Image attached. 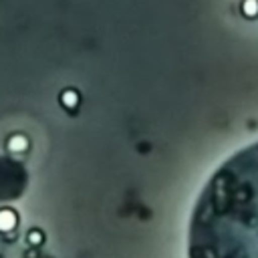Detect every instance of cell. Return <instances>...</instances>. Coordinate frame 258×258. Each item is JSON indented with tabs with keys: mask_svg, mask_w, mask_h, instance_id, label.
<instances>
[{
	"mask_svg": "<svg viewBox=\"0 0 258 258\" xmlns=\"http://www.w3.org/2000/svg\"><path fill=\"white\" fill-rule=\"evenodd\" d=\"M187 258H258V141L228 157L204 185Z\"/></svg>",
	"mask_w": 258,
	"mask_h": 258,
	"instance_id": "6da1fadb",
	"label": "cell"
},
{
	"mask_svg": "<svg viewBox=\"0 0 258 258\" xmlns=\"http://www.w3.org/2000/svg\"><path fill=\"white\" fill-rule=\"evenodd\" d=\"M16 226V214L12 210H0V232H8Z\"/></svg>",
	"mask_w": 258,
	"mask_h": 258,
	"instance_id": "7a4b0ae2",
	"label": "cell"
},
{
	"mask_svg": "<svg viewBox=\"0 0 258 258\" xmlns=\"http://www.w3.org/2000/svg\"><path fill=\"white\" fill-rule=\"evenodd\" d=\"M77 101H79V97H77L75 91H64V93H62V105H64V107L71 109V107L77 105Z\"/></svg>",
	"mask_w": 258,
	"mask_h": 258,
	"instance_id": "3957f363",
	"label": "cell"
},
{
	"mask_svg": "<svg viewBox=\"0 0 258 258\" xmlns=\"http://www.w3.org/2000/svg\"><path fill=\"white\" fill-rule=\"evenodd\" d=\"M242 10H244L246 16H256L258 14V2L256 0H246L244 6H242Z\"/></svg>",
	"mask_w": 258,
	"mask_h": 258,
	"instance_id": "277c9868",
	"label": "cell"
},
{
	"mask_svg": "<svg viewBox=\"0 0 258 258\" xmlns=\"http://www.w3.org/2000/svg\"><path fill=\"white\" fill-rule=\"evenodd\" d=\"M28 240H30L32 244H38V242H42V234H38V232L34 230V232H30V236H28Z\"/></svg>",
	"mask_w": 258,
	"mask_h": 258,
	"instance_id": "5b68a950",
	"label": "cell"
}]
</instances>
